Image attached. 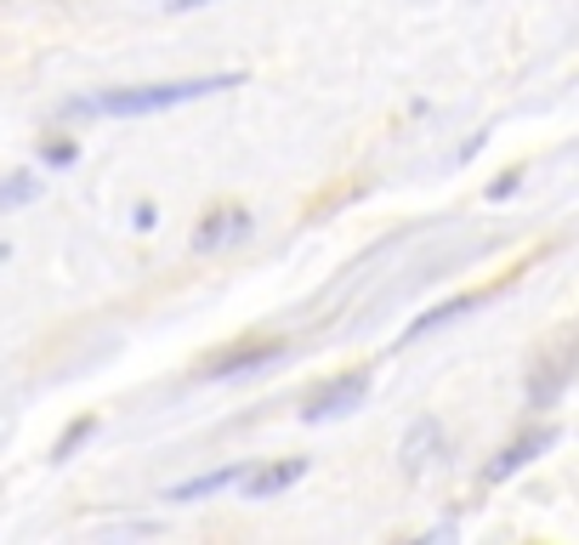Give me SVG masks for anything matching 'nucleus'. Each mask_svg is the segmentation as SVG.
I'll list each match as a JSON object with an SVG mask.
<instances>
[{
	"instance_id": "12",
	"label": "nucleus",
	"mask_w": 579,
	"mask_h": 545,
	"mask_svg": "<svg viewBox=\"0 0 579 545\" xmlns=\"http://www.w3.org/2000/svg\"><path fill=\"white\" fill-rule=\"evenodd\" d=\"M35 193H40V182L29 177V170H17V177H7V182H0V211H12V205H29Z\"/></svg>"
},
{
	"instance_id": "8",
	"label": "nucleus",
	"mask_w": 579,
	"mask_h": 545,
	"mask_svg": "<svg viewBox=\"0 0 579 545\" xmlns=\"http://www.w3.org/2000/svg\"><path fill=\"white\" fill-rule=\"evenodd\" d=\"M279 353H285V341H250V346H234V353H216L205 364V376H244L256 364H273Z\"/></svg>"
},
{
	"instance_id": "3",
	"label": "nucleus",
	"mask_w": 579,
	"mask_h": 545,
	"mask_svg": "<svg viewBox=\"0 0 579 545\" xmlns=\"http://www.w3.org/2000/svg\"><path fill=\"white\" fill-rule=\"evenodd\" d=\"M369 369H347V376H336V381H324L318 392H307V409H301V420H336V415H347V409H358L364 398H369Z\"/></svg>"
},
{
	"instance_id": "1",
	"label": "nucleus",
	"mask_w": 579,
	"mask_h": 545,
	"mask_svg": "<svg viewBox=\"0 0 579 545\" xmlns=\"http://www.w3.org/2000/svg\"><path fill=\"white\" fill-rule=\"evenodd\" d=\"M244 86V74H199V80H154V86H125V91H103V97H80L68 103V114H103V119H142V114H171L199 97L234 91Z\"/></svg>"
},
{
	"instance_id": "13",
	"label": "nucleus",
	"mask_w": 579,
	"mask_h": 545,
	"mask_svg": "<svg viewBox=\"0 0 579 545\" xmlns=\"http://www.w3.org/2000/svg\"><path fill=\"white\" fill-rule=\"evenodd\" d=\"M46 160H52V165H68V160H74V142H52V148H46Z\"/></svg>"
},
{
	"instance_id": "9",
	"label": "nucleus",
	"mask_w": 579,
	"mask_h": 545,
	"mask_svg": "<svg viewBox=\"0 0 579 545\" xmlns=\"http://www.w3.org/2000/svg\"><path fill=\"white\" fill-rule=\"evenodd\" d=\"M489 302V290H471V295H455V302H443V307H432L426 318H415V325L404 330V341H420L426 330H438V325H449V318H461V313H471V307H483Z\"/></svg>"
},
{
	"instance_id": "15",
	"label": "nucleus",
	"mask_w": 579,
	"mask_h": 545,
	"mask_svg": "<svg viewBox=\"0 0 579 545\" xmlns=\"http://www.w3.org/2000/svg\"><path fill=\"white\" fill-rule=\"evenodd\" d=\"M199 7H211V0H171V12H199Z\"/></svg>"
},
{
	"instance_id": "14",
	"label": "nucleus",
	"mask_w": 579,
	"mask_h": 545,
	"mask_svg": "<svg viewBox=\"0 0 579 545\" xmlns=\"http://www.w3.org/2000/svg\"><path fill=\"white\" fill-rule=\"evenodd\" d=\"M512 188H517V170H506V177H500V182L489 188V200H506V193H512Z\"/></svg>"
},
{
	"instance_id": "11",
	"label": "nucleus",
	"mask_w": 579,
	"mask_h": 545,
	"mask_svg": "<svg viewBox=\"0 0 579 545\" xmlns=\"http://www.w3.org/2000/svg\"><path fill=\"white\" fill-rule=\"evenodd\" d=\"M91 432H97V415H80V420H68V432H63V438L52 443V460L63 466V460H68L74 449H80V443H86Z\"/></svg>"
},
{
	"instance_id": "2",
	"label": "nucleus",
	"mask_w": 579,
	"mask_h": 545,
	"mask_svg": "<svg viewBox=\"0 0 579 545\" xmlns=\"http://www.w3.org/2000/svg\"><path fill=\"white\" fill-rule=\"evenodd\" d=\"M574 364H579V335H557L545 346V358L534 364V376H528V404L545 409V404H557L563 398V386L574 381Z\"/></svg>"
},
{
	"instance_id": "4",
	"label": "nucleus",
	"mask_w": 579,
	"mask_h": 545,
	"mask_svg": "<svg viewBox=\"0 0 579 545\" xmlns=\"http://www.w3.org/2000/svg\"><path fill=\"white\" fill-rule=\"evenodd\" d=\"M250 233V211L244 205H216L199 216V233H193V251L199 256H216V251H228V244H239Z\"/></svg>"
},
{
	"instance_id": "6",
	"label": "nucleus",
	"mask_w": 579,
	"mask_h": 545,
	"mask_svg": "<svg viewBox=\"0 0 579 545\" xmlns=\"http://www.w3.org/2000/svg\"><path fill=\"white\" fill-rule=\"evenodd\" d=\"M301 478H307V460H273V466H256V472H244L239 483H244V500H273V494H285V489H295Z\"/></svg>"
},
{
	"instance_id": "7",
	"label": "nucleus",
	"mask_w": 579,
	"mask_h": 545,
	"mask_svg": "<svg viewBox=\"0 0 579 545\" xmlns=\"http://www.w3.org/2000/svg\"><path fill=\"white\" fill-rule=\"evenodd\" d=\"M438 449H443V427L426 415V420H415V427L404 432V443H398V466L415 478V472H426V466L438 460Z\"/></svg>"
},
{
	"instance_id": "5",
	"label": "nucleus",
	"mask_w": 579,
	"mask_h": 545,
	"mask_svg": "<svg viewBox=\"0 0 579 545\" xmlns=\"http://www.w3.org/2000/svg\"><path fill=\"white\" fill-rule=\"evenodd\" d=\"M551 443H557V427H534V432H523L517 443H506V449H500V455L489 460V472H483V478H489V483H506L512 472H523L528 460H540V455L551 449Z\"/></svg>"
},
{
	"instance_id": "10",
	"label": "nucleus",
	"mask_w": 579,
	"mask_h": 545,
	"mask_svg": "<svg viewBox=\"0 0 579 545\" xmlns=\"http://www.w3.org/2000/svg\"><path fill=\"white\" fill-rule=\"evenodd\" d=\"M244 478V466H222V472H199V478H188V483H171L165 489V500H199V494H222L228 483H239Z\"/></svg>"
}]
</instances>
